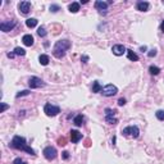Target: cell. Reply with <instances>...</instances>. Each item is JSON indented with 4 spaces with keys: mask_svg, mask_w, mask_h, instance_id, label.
<instances>
[{
    "mask_svg": "<svg viewBox=\"0 0 164 164\" xmlns=\"http://www.w3.org/2000/svg\"><path fill=\"white\" fill-rule=\"evenodd\" d=\"M79 10V4L78 3H72L71 5H69V12L71 13H77Z\"/></svg>",
    "mask_w": 164,
    "mask_h": 164,
    "instance_id": "20",
    "label": "cell"
},
{
    "mask_svg": "<svg viewBox=\"0 0 164 164\" xmlns=\"http://www.w3.org/2000/svg\"><path fill=\"white\" fill-rule=\"evenodd\" d=\"M23 44H24L26 46H32L33 45V37L31 35H24L22 38Z\"/></svg>",
    "mask_w": 164,
    "mask_h": 164,
    "instance_id": "15",
    "label": "cell"
},
{
    "mask_svg": "<svg viewBox=\"0 0 164 164\" xmlns=\"http://www.w3.org/2000/svg\"><path fill=\"white\" fill-rule=\"evenodd\" d=\"M127 56H128V59L132 60V62H137L138 60V55L136 53H133L132 50H127Z\"/></svg>",
    "mask_w": 164,
    "mask_h": 164,
    "instance_id": "18",
    "label": "cell"
},
{
    "mask_svg": "<svg viewBox=\"0 0 164 164\" xmlns=\"http://www.w3.org/2000/svg\"><path fill=\"white\" fill-rule=\"evenodd\" d=\"M13 163H14V164H27L24 160H22V159H20V158L14 159V161H13Z\"/></svg>",
    "mask_w": 164,
    "mask_h": 164,
    "instance_id": "28",
    "label": "cell"
},
{
    "mask_svg": "<svg viewBox=\"0 0 164 164\" xmlns=\"http://www.w3.org/2000/svg\"><path fill=\"white\" fill-rule=\"evenodd\" d=\"M115 114V110L110 109V108H106L105 109V120H106L109 124H117V118L114 117Z\"/></svg>",
    "mask_w": 164,
    "mask_h": 164,
    "instance_id": "6",
    "label": "cell"
},
{
    "mask_svg": "<svg viewBox=\"0 0 164 164\" xmlns=\"http://www.w3.org/2000/svg\"><path fill=\"white\" fill-rule=\"evenodd\" d=\"M117 92H118V89L114 86V85H112V83L106 85V86H104V87L101 89V94L104 95V96H106V97L114 96Z\"/></svg>",
    "mask_w": 164,
    "mask_h": 164,
    "instance_id": "4",
    "label": "cell"
},
{
    "mask_svg": "<svg viewBox=\"0 0 164 164\" xmlns=\"http://www.w3.org/2000/svg\"><path fill=\"white\" fill-rule=\"evenodd\" d=\"M71 48V42L68 40H59L56 41V44L54 45V49H53V55L55 58L60 59L65 55V51Z\"/></svg>",
    "mask_w": 164,
    "mask_h": 164,
    "instance_id": "2",
    "label": "cell"
},
{
    "mask_svg": "<svg viewBox=\"0 0 164 164\" xmlns=\"http://www.w3.org/2000/svg\"><path fill=\"white\" fill-rule=\"evenodd\" d=\"M10 147L17 149V150H23V151H26V153L31 154V155H36L35 150L26 144V138L22 137V136H14L12 142H10Z\"/></svg>",
    "mask_w": 164,
    "mask_h": 164,
    "instance_id": "1",
    "label": "cell"
},
{
    "mask_svg": "<svg viewBox=\"0 0 164 164\" xmlns=\"http://www.w3.org/2000/svg\"><path fill=\"white\" fill-rule=\"evenodd\" d=\"M82 138V133H79L78 131H76V130H72L71 131V141L72 142H78L79 140Z\"/></svg>",
    "mask_w": 164,
    "mask_h": 164,
    "instance_id": "12",
    "label": "cell"
},
{
    "mask_svg": "<svg viewBox=\"0 0 164 164\" xmlns=\"http://www.w3.org/2000/svg\"><path fill=\"white\" fill-rule=\"evenodd\" d=\"M149 7H150V4H149L147 1H138L137 5H136L137 10H141V12H146V10H149Z\"/></svg>",
    "mask_w": 164,
    "mask_h": 164,
    "instance_id": "13",
    "label": "cell"
},
{
    "mask_svg": "<svg viewBox=\"0 0 164 164\" xmlns=\"http://www.w3.org/2000/svg\"><path fill=\"white\" fill-rule=\"evenodd\" d=\"M7 109H8V105L5 104V102H1V113H3V112H5Z\"/></svg>",
    "mask_w": 164,
    "mask_h": 164,
    "instance_id": "32",
    "label": "cell"
},
{
    "mask_svg": "<svg viewBox=\"0 0 164 164\" xmlns=\"http://www.w3.org/2000/svg\"><path fill=\"white\" fill-rule=\"evenodd\" d=\"M59 9H60V8H59V5H55V4H51V5H50V10H51L53 13H56Z\"/></svg>",
    "mask_w": 164,
    "mask_h": 164,
    "instance_id": "27",
    "label": "cell"
},
{
    "mask_svg": "<svg viewBox=\"0 0 164 164\" xmlns=\"http://www.w3.org/2000/svg\"><path fill=\"white\" fill-rule=\"evenodd\" d=\"M85 146H86V147H89V146H90V140H86V144H85Z\"/></svg>",
    "mask_w": 164,
    "mask_h": 164,
    "instance_id": "38",
    "label": "cell"
},
{
    "mask_svg": "<svg viewBox=\"0 0 164 164\" xmlns=\"http://www.w3.org/2000/svg\"><path fill=\"white\" fill-rule=\"evenodd\" d=\"M147 55L150 56V58H153V56H155V55H156V50H155V49H153V50H150V51H149V53H147Z\"/></svg>",
    "mask_w": 164,
    "mask_h": 164,
    "instance_id": "30",
    "label": "cell"
},
{
    "mask_svg": "<svg viewBox=\"0 0 164 164\" xmlns=\"http://www.w3.org/2000/svg\"><path fill=\"white\" fill-rule=\"evenodd\" d=\"M28 85H30L31 89H40V87L45 86V82L41 78H38V77H31L28 79Z\"/></svg>",
    "mask_w": 164,
    "mask_h": 164,
    "instance_id": "8",
    "label": "cell"
},
{
    "mask_svg": "<svg viewBox=\"0 0 164 164\" xmlns=\"http://www.w3.org/2000/svg\"><path fill=\"white\" fill-rule=\"evenodd\" d=\"M14 27H15V20H13V19L3 20V22L0 23V30H1L3 32H9V31L13 30Z\"/></svg>",
    "mask_w": 164,
    "mask_h": 164,
    "instance_id": "9",
    "label": "cell"
},
{
    "mask_svg": "<svg viewBox=\"0 0 164 164\" xmlns=\"http://www.w3.org/2000/svg\"><path fill=\"white\" fill-rule=\"evenodd\" d=\"M81 60H83V63H87V60H89V58H87L86 55H83V56H82V58H81Z\"/></svg>",
    "mask_w": 164,
    "mask_h": 164,
    "instance_id": "34",
    "label": "cell"
},
{
    "mask_svg": "<svg viewBox=\"0 0 164 164\" xmlns=\"http://www.w3.org/2000/svg\"><path fill=\"white\" fill-rule=\"evenodd\" d=\"M26 26H27L28 28H33L37 26V19L36 18H28L27 20H26Z\"/></svg>",
    "mask_w": 164,
    "mask_h": 164,
    "instance_id": "17",
    "label": "cell"
},
{
    "mask_svg": "<svg viewBox=\"0 0 164 164\" xmlns=\"http://www.w3.org/2000/svg\"><path fill=\"white\" fill-rule=\"evenodd\" d=\"M140 50L142 51V53H144V51H146V46H141V48H140Z\"/></svg>",
    "mask_w": 164,
    "mask_h": 164,
    "instance_id": "37",
    "label": "cell"
},
{
    "mask_svg": "<svg viewBox=\"0 0 164 164\" xmlns=\"http://www.w3.org/2000/svg\"><path fill=\"white\" fill-rule=\"evenodd\" d=\"M26 95H30V91L28 90H24V91H20V92H18L17 95H15V97H20V96H26Z\"/></svg>",
    "mask_w": 164,
    "mask_h": 164,
    "instance_id": "26",
    "label": "cell"
},
{
    "mask_svg": "<svg viewBox=\"0 0 164 164\" xmlns=\"http://www.w3.org/2000/svg\"><path fill=\"white\" fill-rule=\"evenodd\" d=\"M83 120H85V118H83V115L82 114H78V115H76V117H74V119H73V123L76 126H82L83 124Z\"/></svg>",
    "mask_w": 164,
    "mask_h": 164,
    "instance_id": "16",
    "label": "cell"
},
{
    "mask_svg": "<svg viewBox=\"0 0 164 164\" xmlns=\"http://www.w3.org/2000/svg\"><path fill=\"white\" fill-rule=\"evenodd\" d=\"M37 35L40 36V37H45V36H46V31H45V28H44V27H38V30H37Z\"/></svg>",
    "mask_w": 164,
    "mask_h": 164,
    "instance_id": "24",
    "label": "cell"
},
{
    "mask_svg": "<svg viewBox=\"0 0 164 164\" xmlns=\"http://www.w3.org/2000/svg\"><path fill=\"white\" fill-rule=\"evenodd\" d=\"M108 3H105V1H101V0H97L96 3H95V8L96 9H99L100 12H102V10H106V8H108Z\"/></svg>",
    "mask_w": 164,
    "mask_h": 164,
    "instance_id": "14",
    "label": "cell"
},
{
    "mask_svg": "<svg viewBox=\"0 0 164 164\" xmlns=\"http://www.w3.org/2000/svg\"><path fill=\"white\" fill-rule=\"evenodd\" d=\"M14 54H15V55H24V54H26V50H24V49H22V48H15L14 49Z\"/></svg>",
    "mask_w": 164,
    "mask_h": 164,
    "instance_id": "23",
    "label": "cell"
},
{
    "mask_svg": "<svg viewBox=\"0 0 164 164\" xmlns=\"http://www.w3.org/2000/svg\"><path fill=\"white\" fill-rule=\"evenodd\" d=\"M156 118L159 120H164V110H158L156 112Z\"/></svg>",
    "mask_w": 164,
    "mask_h": 164,
    "instance_id": "25",
    "label": "cell"
},
{
    "mask_svg": "<svg viewBox=\"0 0 164 164\" xmlns=\"http://www.w3.org/2000/svg\"><path fill=\"white\" fill-rule=\"evenodd\" d=\"M122 133L124 136H127V137L137 138L138 136H140V130H138V127H136V126H128V127L123 128Z\"/></svg>",
    "mask_w": 164,
    "mask_h": 164,
    "instance_id": "3",
    "label": "cell"
},
{
    "mask_svg": "<svg viewBox=\"0 0 164 164\" xmlns=\"http://www.w3.org/2000/svg\"><path fill=\"white\" fill-rule=\"evenodd\" d=\"M18 9L22 14H28L31 10V3L30 1H20L18 4Z\"/></svg>",
    "mask_w": 164,
    "mask_h": 164,
    "instance_id": "10",
    "label": "cell"
},
{
    "mask_svg": "<svg viewBox=\"0 0 164 164\" xmlns=\"http://www.w3.org/2000/svg\"><path fill=\"white\" fill-rule=\"evenodd\" d=\"M112 51H113V54H114V55H117V56H120V55H123V53H126V48L123 45H119V44H118V45H114L112 48Z\"/></svg>",
    "mask_w": 164,
    "mask_h": 164,
    "instance_id": "11",
    "label": "cell"
},
{
    "mask_svg": "<svg viewBox=\"0 0 164 164\" xmlns=\"http://www.w3.org/2000/svg\"><path fill=\"white\" fill-rule=\"evenodd\" d=\"M38 60H40V64H42V65H48L49 64V56L46 55V54H41V55L38 56Z\"/></svg>",
    "mask_w": 164,
    "mask_h": 164,
    "instance_id": "19",
    "label": "cell"
},
{
    "mask_svg": "<svg viewBox=\"0 0 164 164\" xmlns=\"http://www.w3.org/2000/svg\"><path fill=\"white\" fill-rule=\"evenodd\" d=\"M42 154H44V156H45L48 160H53V159L56 158V154H58V153H56L55 147H53V146H48V147L44 149Z\"/></svg>",
    "mask_w": 164,
    "mask_h": 164,
    "instance_id": "7",
    "label": "cell"
},
{
    "mask_svg": "<svg viewBox=\"0 0 164 164\" xmlns=\"http://www.w3.org/2000/svg\"><path fill=\"white\" fill-rule=\"evenodd\" d=\"M101 89L102 87L100 86V83L97 81H95L94 83H92V92H101Z\"/></svg>",
    "mask_w": 164,
    "mask_h": 164,
    "instance_id": "21",
    "label": "cell"
},
{
    "mask_svg": "<svg viewBox=\"0 0 164 164\" xmlns=\"http://www.w3.org/2000/svg\"><path fill=\"white\" fill-rule=\"evenodd\" d=\"M44 112L46 113L48 117H55L56 114L60 113V108L55 106V105H51V104H46L45 106H44Z\"/></svg>",
    "mask_w": 164,
    "mask_h": 164,
    "instance_id": "5",
    "label": "cell"
},
{
    "mask_svg": "<svg viewBox=\"0 0 164 164\" xmlns=\"http://www.w3.org/2000/svg\"><path fill=\"white\" fill-rule=\"evenodd\" d=\"M149 72H150L151 74H154V76H156V74H159V72H160V68H158V67H155V65H150Z\"/></svg>",
    "mask_w": 164,
    "mask_h": 164,
    "instance_id": "22",
    "label": "cell"
},
{
    "mask_svg": "<svg viewBox=\"0 0 164 164\" xmlns=\"http://www.w3.org/2000/svg\"><path fill=\"white\" fill-rule=\"evenodd\" d=\"M14 55H15L14 53H9L8 54V58H14Z\"/></svg>",
    "mask_w": 164,
    "mask_h": 164,
    "instance_id": "36",
    "label": "cell"
},
{
    "mask_svg": "<svg viewBox=\"0 0 164 164\" xmlns=\"http://www.w3.org/2000/svg\"><path fill=\"white\" fill-rule=\"evenodd\" d=\"M160 31H161V32H164V20L161 22V24H160Z\"/></svg>",
    "mask_w": 164,
    "mask_h": 164,
    "instance_id": "35",
    "label": "cell"
},
{
    "mask_svg": "<svg viewBox=\"0 0 164 164\" xmlns=\"http://www.w3.org/2000/svg\"><path fill=\"white\" fill-rule=\"evenodd\" d=\"M65 142H67V140L64 137H62V138H59V140H58V144L60 146H64V145H65Z\"/></svg>",
    "mask_w": 164,
    "mask_h": 164,
    "instance_id": "29",
    "label": "cell"
},
{
    "mask_svg": "<svg viewBox=\"0 0 164 164\" xmlns=\"http://www.w3.org/2000/svg\"><path fill=\"white\" fill-rule=\"evenodd\" d=\"M69 158V153L68 151H64L63 153V159H68Z\"/></svg>",
    "mask_w": 164,
    "mask_h": 164,
    "instance_id": "33",
    "label": "cell"
},
{
    "mask_svg": "<svg viewBox=\"0 0 164 164\" xmlns=\"http://www.w3.org/2000/svg\"><path fill=\"white\" fill-rule=\"evenodd\" d=\"M126 104V100L123 99V97H120L119 100H118V105H120V106H123V105Z\"/></svg>",
    "mask_w": 164,
    "mask_h": 164,
    "instance_id": "31",
    "label": "cell"
}]
</instances>
